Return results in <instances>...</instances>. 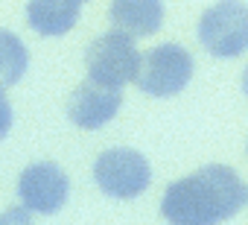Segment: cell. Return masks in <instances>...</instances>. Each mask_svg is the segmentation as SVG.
<instances>
[{
    "label": "cell",
    "mask_w": 248,
    "mask_h": 225,
    "mask_svg": "<svg viewBox=\"0 0 248 225\" xmlns=\"http://www.w3.org/2000/svg\"><path fill=\"white\" fill-rule=\"evenodd\" d=\"M248 199V187L236 170L210 164L187 178L170 184L161 202V216L175 225H210L239 213Z\"/></svg>",
    "instance_id": "1"
},
{
    "label": "cell",
    "mask_w": 248,
    "mask_h": 225,
    "mask_svg": "<svg viewBox=\"0 0 248 225\" xmlns=\"http://www.w3.org/2000/svg\"><path fill=\"white\" fill-rule=\"evenodd\" d=\"M199 41L216 59H236L248 50V6L222 0L199 21Z\"/></svg>",
    "instance_id": "2"
},
{
    "label": "cell",
    "mask_w": 248,
    "mask_h": 225,
    "mask_svg": "<svg viewBox=\"0 0 248 225\" xmlns=\"http://www.w3.org/2000/svg\"><path fill=\"white\" fill-rule=\"evenodd\" d=\"M193 79V56L181 44H161L140 56L135 85L149 96H175Z\"/></svg>",
    "instance_id": "3"
},
{
    "label": "cell",
    "mask_w": 248,
    "mask_h": 225,
    "mask_svg": "<svg viewBox=\"0 0 248 225\" xmlns=\"http://www.w3.org/2000/svg\"><path fill=\"white\" fill-rule=\"evenodd\" d=\"M138 64H140V53L132 44V35L120 30L96 38L85 53L88 76L108 88H123L126 82H135Z\"/></svg>",
    "instance_id": "4"
},
{
    "label": "cell",
    "mask_w": 248,
    "mask_h": 225,
    "mask_svg": "<svg viewBox=\"0 0 248 225\" xmlns=\"http://www.w3.org/2000/svg\"><path fill=\"white\" fill-rule=\"evenodd\" d=\"M93 181L99 184V190L105 196H114V199H135L140 196L149 181H152V170H149V161L135 152V149H108L96 158L93 164Z\"/></svg>",
    "instance_id": "5"
},
{
    "label": "cell",
    "mask_w": 248,
    "mask_h": 225,
    "mask_svg": "<svg viewBox=\"0 0 248 225\" xmlns=\"http://www.w3.org/2000/svg\"><path fill=\"white\" fill-rule=\"evenodd\" d=\"M70 193V181L62 167L50 161H38L27 167L18 178V196L27 210L32 213H56L64 208Z\"/></svg>",
    "instance_id": "6"
},
{
    "label": "cell",
    "mask_w": 248,
    "mask_h": 225,
    "mask_svg": "<svg viewBox=\"0 0 248 225\" xmlns=\"http://www.w3.org/2000/svg\"><path fill=\"white\" fill-rule=\"evenodd\" d=\"M120 105H123L120 88H108V85H99V82L88 79L70 94L67 114L79 129H102L105 123L114 120Z\"/></svg>",
    "instance_id": "7"
},
{
    "label": "cell",
    "mask_w": 248,
    "mask_h": 225,
    "mask_svg": "<svg viewBox=\"0 0 248 225\" xmlns=\"http://www.w3.org/2000/svg\"><path fill=\"white\" fill-rule=\"evenodd\" d=\"M111 24L132 38H146L164 24V0H111Z\"/></svg>",
    "instance_id": "8"
},
{
    "label": "cell",
    "mask_w": 248,
    "mask_h": 225,
    "mask_svg": "<svg viewBox=\"0 0 248 225\" xmlns=\"http://www.w3.org/2000/svg\"><path fill=\"white\" fill-rule=\"evenodd\" d=\"M79 6L82 3H76V0H30L27 24L32 32H38L44 38H56L76 27Z\"/></svg>",
    "instance_id": "9"
},
{
    "label": "cell",
    "mask_w": 248,
    "mask_h": 225,
    "mask_svg": "<svg viewBox=\"0 0 248 225\" xmlns=\"http://www.w3.org/2000/svg\"><path fill=\"white\" fill-rule=\"evenodd\" d=\"M27 67H30V53H27L24 41L9 30H0V82L18 85L24 79Z\"/></svg>",
    "instance_id": "10"
},
{
    "label": "cell",
    "mask_w": 248,
    "mask_h": 225,
    "mask_svg": "<svg viewBox=\"0 0 248 225\" xmlns=\"http://www.w3.org/2000/svg\"><path fill=\"white\" fill-rule=\"evenodd\" d=\"M9 129H12V105H9L6 91L0 88V138H6Z\"/></svg>",
    "instance_id": "11"
},
{
    "label": "cell",
    "mask_w": 248,
    "mask_h": 225,
    "mask_svg": "<svg viewBox=\"0 0 248 225\" xmlns=\"http://www.w3.org/2000/svg\"><path fill=\"white\" fill-rule=\"evenodd\" d=\"M242 91H245V96H248V67H245V73H242Z\"/></svg>",
    "instance_id": "12"
},
{
    "label": "cell",
    "mask_w": 248,
    "mask_h": 225,
    "mask_svg": "<svg viewBox=\"0 0 248 225\" xmlns=\"http://www.w3.org/2000/svg\"><path fill=\"white\" fill-rule=\"evenodd\" d=\"M76 3H88V0H76Z\"/></svg>",
    "instance_id": "13"
}]
</instances>
